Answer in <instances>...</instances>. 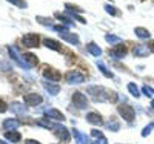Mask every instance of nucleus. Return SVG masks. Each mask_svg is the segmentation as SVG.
<instances>
[{
	"mask_svg": "<svg viewBox=\"0 0 154 144\" xmlns=\"http://www.w3.org/2000/svg\"><path fill=\"white\" fill-rule=\"evenodd\" d=\"M25 144H40V143L35 141V140H26V141H25Z\"/></svg>",
	"mask_w": 154,
	"mask_h": 144,
	"instance_id": "ea45409f",
	"label": "nucleus"
},
{
	"mask_svg": "<svg viewBox=\"0 0 154 144\" xmlns=\"http://www.w3.org/2000/svg\"><path fill=\"white\" fill-rule=\"evenodd\" d=\"M23 58H25V61H26L31 68L37 64V57H35V55H32V54H29V52H26V54L23 55Z\"/></svg>",
	"mask_w": 154,
	"mask_h": 144,
	"instance_id": "b1692460",
	"label": "nucleus"
},
{
	"mask_svg": "<svg viewBox=\"0 0 154 144\" xmlns=\"http://www.w3.org/2000/svg\"><path fill=\"white\" fill-rule=\"evenodd\" d=\"M37 124H38V126H42V127H46V129H51V130H56V135H57L63 143H68V141H69V134H68V129H66L65 126L56 124V123H51V121H48L46 118L38 120Z\"/></svg>",
	"mask_w": 154,
	"mask_h": 144,
	"instance_id": "f257e3e1",
	"label": "nucleus"
},
{
	"mask_svg": "<svg viewBox=\"0 0 154 144\" xmlns=\"http://www.w3.org/2000/svg\"><path fill=\"white\" fill-rule=\"evenodd\" d=\"M65 8H66V9H69V11H72V12H83V11H85V9H82V8H79V6L71 5V3H66V5H65Z\"/></svg>",
	"mask_w": 154,
	"mask_h": 144,
	"instance_id": "473e14b6",
	"label": "nucleus"
},
{
	"mask_svg": "<svg viewBox=\"0 0 154 144\" xmlns=\"http://www.w3.org/2000/svg\"><path fill=\"white\" fill-rule=\"evenodd\" d=\"M54 17L57 19V20H60V22H63L65 25H68V26H72L74 25V22L69 19V17H66V16H63V14H60V12H56L54 14Z\"/></svg>",
	"mask_w": 154,
	"mask_h": 144,
	"instance_id": "5701e85b",
	"label": "nucleus"
},
{
	"mask_svg": "<svg viewBox=\"0 0 154 144\" xmlns=\"http://www.w3.org/2000/svg\"><path fill=\"white\" fill-rule=\"evenodd\" d=\"M117 112H119L120 116H123V120H126L128 123L134 121V118H136V110H134V107L128 106V104H120V106L117 107Z\"/></svg>",
	"mask_w": 154,
	"mask_h": 144,
	"instance_id": "7ed1b4c3",
	"label": "nucleus"
},
{
	"mask_svg": "<svg viewBox=\"0 0 154 144\" xmlns=\"http://www.w3.org/2000/svg\"><path fill=\"white\" fill-rule=\"evenodd\" d=\"M72 135H74L77 144H88V143H89V138H88L86 135H83L82 132H79L77 129H72Z\"/></svg>",
	"mask_w": 154,
	"mask_h": 144,
	"instance_id": "2eb2a0df",
	"label": "nucleus"
},
{
	"mask_svg": "<svg viewBox=\"0 0 154 144\" xmlns=\"http://www.w3.org/2000/svg\"><path fill=\"white\" fill-rule=\"evenodd\" d=\"M105 40L109 43V45H114V43H122V38L117 37V35H105Z\"/></svg>",
	"mask_w": 154,
	"mask_h": 144,
	"instance_id": "c85d7f7f",
	"label": "nucleus"
},
{
	"mask_svg": "<svg viewBox=\"0 0 154 144\" xmlns=\"http://www.w3.org/2000/svg\"><path fill=\"white\" fill-rule=\"evenodd\" d=\"M53 29H54V31H57L59 34H62V32H66V31H68V28H66L65 25H54V26H53Z\"/></svg>",
	"mask_w": 154,
	"mask_h": 144,
	"instance_id": "2f4dec72",
	"label": "nucleus"
},
{
	"mask_svg": "<svg viewBox=\"0 0 154 144\" xmlns=\"http://www.w3.org/2000/svg\"><path fill=\"white\" fill-rule=\"evenodd\" d=\"M8 52H9V57H11L12 60H14L20 68H23V69H31L29 64H28L26 61H25V60L19 55V51H17V48H16V46H8Z\"/></svg>",
	"mask_w": 154,
	"mask_h": 144,
	"instance_id": "39448f33",
	"label": "nucleus"
},
{
	"mask_svg": "<svg viewBox=\"0 0 154 144\" xmlns=\"http://www.w3.org/2000/svg\"><path fill=\"white\" fill-rule=\"evenodd\" d=\"M5 138L12 143H19L22 140V135L19 132H16V130H8V132H5Z\"/></svg>",
	"mask_w": 154,
	"mask_h": 144,
	"instance_id": "412c9836",
	"label": "nucleus"
},
{
	"mask_svg": "<svg viewBox=\"0 0 154 144\" xmlns=\"http://www.w3.org/2000/svg\"><path fill=\"white\" fill-rule=\"evenodd\" d=\"M106 127L111 130V132H117V130L120 129V124H119L117 121H116L114 118H111V121H109V123H106Z\"/></svg>",
	"mask_w": 154,
	"mask_h": 144,
	"instance_id": "bb28decb",
	"label": "nucleus"
},
{
	"mask_svg": "<svg viewBox=\"0 0 154 144\" xmlns=\"http://www.w3.org/2000/svg\"><path fill=\"white\" fill-rule=\"evenodd\" d=\"M0 144H8V143H5V141H0Z\"/></svg>",
	"mask_w": 154,
	"mask_h": 144,
	"instance_id": "37998d69",
	"label": "nucleus"
},
{
	"mask_svg": "<svg viewBox=\"0 0 154 144\" xmlns=\"http://www.w3.org/2000/svg\"><path fill=\"white\" fill-rule=\"evenodd\" d=\"M105 11L108 12V14H111V16H117L119 14L117 9H116L114 6H111V5H105Z\"/></svg>",
	"mask_w": 154,
	"mask_h": 144,
	"instance_id": "72a5a7b5",
	"label": "nucleus"
},
{
	"mask_svg": "<svg viewBox=\"0 0 154 144\" xmlns=\"http://www.w3.org/2000/svg\"><path fill=\"white\" fill-rule=\"evenodd\" d=\"M86 49H88V52H89V54H91V55H94V57H100L102 55V49L94 43V42H91V43H88L86 45Z\"/></svg>",
	"mask_w": 154,
	"mask_h": 144,
	"instance_id": "a211bd4d",
	"label": "nucleus"
},
{
	"mask_svg": "<svg viewBox=\"0 0 154 144\" xmlns=\"http://www.w3.org/2000/svg\"><path fill=\"white\" fill-rule=\"evenodd\" d=\"M93 144H108V141H106V138H103V137H100L99 140H96Z\"/></svg>",
	"mask_w": 154,
	"mask_h": 144,
	"instance_id": "4c0bfd02",
	"label": "nucleus"
},
{
	"mask_svg": "<svg viewBox=\"0 0 154 144\" xmlns=\"http://www.w3.org/2000/svg\"><path fill=\"white\" fill-rule=\"evenodd\" d=\"M11 69H12V66H11V63H9V61H3V60H0V71L8 72V71H11Z\"/></svg>",
	"mask_w": 154,
	"mask_h": 144,
	"instance_id": "c756f323",
	"label": "nucleus"
},
{
	"mask_svg": "<svg viewBox=\"0 0 154 144\" xmlns=\"http://www.w3.org/2000/svg\"><path fill=\"white\" fill-rule=\"evenodd\" d=\"M151 129H152V123H151V124H148V126L142 130V137H148V135L151 134Z\"/></svg>",
	"mask_w": 154,
	"mask_h": 144,
	"instance_id": "c9c22d12",
	"label": "nucleus"
},
{
	"mask_svg": "<svg viewBox=\"0 0 154 144\" xmlns=\"http://www.w3.org/2000/svg\"><path fill=\"white\" fill-rule=\"evenodd\" d=\"M6 110H8L6 103H5L3 100H0V113H3V112H6Z\"/></svg>",
	"mask_w": 154,
	"mask_h": 144,
	"instance_id": "e433bc0d",
	"label": "nucleus"
},
{
	"mask_svg": "<svg viewBox=\"0 0 154 144\" xmlns=\"http://www.w3.org/2000/svg\"><path fill=\"white\" fill-rule=\"evenodd\" d=\"M142 92H143L146 97H152V95H154V89H151L149 86H143V87H142Z\"/></svg>",
	"mask_w": 154,
	"mask_h": 144,
	"instance_id": "f704fd0d",
	"label": "nucleus"
},
{
	"mask_svg": "<svg viewBox=\"0 0 154 144\" xmlns=\"http://www.w3.org/2000/svg\"><path fill=\"white\" fill-rule=\"evenodd\" d=\"M9 3H12V5H16V6H19V8H26L28 6V3L25 2V0H8Z\"/></svg>",
	"mask_w": 154,
	"mask_h": 144,
	"instance_id": "7c9ffc66",
	"label": "nucleus"
},
{
	"mask_svg": "<svg viewBox=\"0 0 154 144\" xmlns=\"http://www.w3.org/2000/svg\"><path fill=\"white\" fill-rule=\"evenodd\" d=\"M43 45L48 48V49H53V51H62V45L53 38H45L43 40Z\"/></svg>",
	"mask_w": 154,
	"mask_h": 144,
	"instance_id": "f3484780",
	"label": "nucleus"
},
{
	"mask_svg": "<svg viewBox=\"0 0 154 144\" xmlns=\"http://www.w3.org/2000/svg\"><path fill=\"white\" fill-rule=\"evenodd\" d=\"M43 77L49 81H60L62 78V74L59 71H56L54 68H49V66H43V71H42Z\"/></svg>",
	"mask_w": 154,
	"mask_h": 144,
	"instance_id": "6e6552de",
	"label": "nucleus"
},
{
	"mask_svg": "<svg viewBox=\"0 0 154 144\" xmlns=\"http://www.w3.org/2000/svg\"><path fill=\"white\" fill-rule=\"evenodd\" d=\"M65 80L68 84H82L85 81V75L80 74L79 71H69L65 75Z\"/></svg>",
	"mask_w": 154,
	"mask_h": 144,
	"instance_id": "423d86ee",
	"label": "nucleus"
},
{
	"mask_svg": "<svg viewBox=\"0 0 154 144\" xmlns=\"http://www.w3.org/2000/svg\"><path fill=\"white\" fill-rule=\"evenodd\" d=\"M71 100H72L74 106L77 109H86L88 107V100H86V97L82 92H74L72 97H71Z\"/></svg>",
	"mask_w": 154,
	"mask_h": 144,
	"instance_id": "1a4fd4ad",
	"label": "nucleus"
},
{
	"mask_svg": "<svg viewBox=\"0 0 154 144\" xmlns=\"http://www.w3.org/2000/svg\"><path fill=\"white\" fill-rule=\"evenodd\" d=\"M42 95H38V94H25L23 95V101L25 104H28V106H37V104H40L42 103Z\"/></svg>",
	"mask_w": 154,
	"mask_h": 144,
	"instance_id": "9d476101",
	"label": "nucleus"
},
{
	"mask_svg": "<svg viewBox=\"0 0 154 144\" xmlns=\"http://www.w3.org/2000/svg\"><path fill=\"white\" fill-rule=\"evenodd\" d=\"M86 121H88L89 124H94V126H102V124H103V121H102V116H100L99 113H96V112H89V113L86 115Z\"/></svg>",
	"mask_w": 154,
	"mask_h": 144,
	"instance_id": "ddd939ff",
	"label": "nucleus"
},
{
	"mask_svg": "<svg viewBox=\"0 0 154 144\" xmlns=\"http://www.w3.org/2000/svg\"><path fill=\"white\" fill-rule=\"evenodd\" d=\"M152 127H154V123H152Z\"/></svg>",
	"mask_w": 154,
	"mask_h": 144,
	"instance_id": "c03bdc74",
	"label": "nucleus"
},
{
	"mask_svg": "<svg viewBox=\"0 0 154 144\" xmlns=\"http://www.w3.org/2000/svg\"><path fill=\"white\" fill-rule=\"evenodd\" d=\"M22 43L25 48H37L38 43H40V37H38V34H25L22 37Z\"/></svg>",
	"mask_w": 154,
	"mask_h": 144,
	"instance_id": "0eeeda50",
	"label": "nucleus"
},
{
	"mask_svg": "<svg viewBox=\"0 0 154 144\" xmlns=\"http://www.w3.org/2000/svg\"><path fill=\"white\" fill-rule=\"evenodd\" d=\"M97 66H99V69L102 71V74H103L105 77H108V78H112V72H109L108 69H106V66L102 61H97Z\"/></svg>",
	"mask_w": 154,
	"mask_h": 144,
	"instance_id": "cd10ccee",
	"label": "nucleus"
},
{
	"mask_svg": "<svg viewBox=\"0 0 154 144\" xmlns=\"http://www.w3.org/2000/svg\"><path fill=\"white\" fill-rule=\"evenodd\" d=\"M19 126H20V123L17 120H12V118H8L3 121V129H6V130H16Z\"/></svg>",
	"mask_w": 154,
	"mask_h": 144,
	"instance_id": "4be33fe9",
	"label": "nucleus"
},
{
	"mask_svg": "<svg viewBox=\"0 0 154 144\" xmlns=\"http://www.w3.org/2000/svg\"><path fill=\"white\" fill-rule=\"evenodd\" d=\"M148 48H149V51H151V52H154V40L148 45Z\"/></svg>",
	"mask_w": 154,
	"mask_h": 144,
	"instance_id": "a19ab883",
	"label": "nucleus"
},
{
	"mask_svg": "<svg viewBox=\"0 0 154 144\" xmlns=\"http://www.w3.org/2000/svg\"><path fill=\"white\" fill-rule=\"evenodd\" d=\"M151 107H152V110H154V100L151 101Z\"/></svg>",
	"mask_w": 154,
	"mask_h": 144,
	"instance_id": "79ce46f5",
	"label": "nucleus"
},
{
	"mask_svg": "<svg viewBox=\"0 0 154 144\" xmlns=\"http://www.w3.org/2000/svg\"><path fill=\"white\" fill-rule=\"evenodd\" d=\"M59 35L63 38V40H66L68 43H71V45H79V37H77V34H72V32L66 31V32H62Z\"/></svg>",
	"mask_w": 154,
	"mask_h": 144,
	"instance_id": "4468645a",
	"label": "nucleus"
},
{
	"mask_svg": "<svg viewBox=\"0 0 154 144\" xmlns=\"http://www.w3.org/2000/svg\"><path fill=\"white\" fill-rule=\"evenodd\" d=\"M109 57L111 58H114V60H122L126 54H128V49H126V46L123 45V43H117L116 46H112L111 49H109Z\"/></svg>",
	"mask_w": 154,
	"mask_h": 144,
	"instance_id": "20e7f679",
	"label": "nucleus"
},
{
	"mask_svg": "<svg viewBox=\"0 0 154 144\" xmlns=\"http://www.w3.org/2000/svg\"><path fill=\"white\" fill-rule=\"evenodd\" d=\"M128 90L131 92V95L134 97V98H139L140 97V92H139V87L134 84V83H128Z\"/></svg>",
	"mask_w": 154,
	"mask_h": 144,
	"instance_id": "a878e982",
	"label": "nucleus"
},
{
	"mask_svg": "<svg viewBox=\"0 0 154 144\" xmlns=\"http://www.w3.org/2000/svg\"><path fill=\"white\" fill-rule=\"evenodd\" d=\"M133 52H134V55H136V57H148L151 51H149V48H148L146 45L139 43V45H136V46H134Z\"/></svg>",
	"mask_w": 154,
	"mask_h": 144,
	"instance_id": "f8f14e48",
	"label": "nucleus"
},
{
	"mask_svg": "<svg viewBox=\"0 0 154 144\" xmlns=\"http://www.w3.org/2000/svg\"><path fill=\"white\" fill-rule=\"evenodd\" d=\"M11 109H12V112L17 113V115H25L28 112V109L25 107V104H22V103H12Z\"/></svg>",
	"mask_w": 154,
	"mask_h": 144,
	"instance_id": "aec40b11",
	"label": "nucleus"
},
{
	"mask_svg": "<svg viewBox=\"0 0 154 144\" xmlns=\"http://www.w3.org/2000/svg\"><path fill=\"white\" fill-rule=\"evenodd\" d=\"M43 87H45L46 92H49V95H57V94L60 92V86H59V84H53V83L45 81V83H43Z\"/></svg>",
	"mask_w": 154,
	"mask_h": 144,
	"instance_id": "dca6fc26",
	"label": "nucleus"
},
{
	"mask_svg": "<svg viewBox=\"0 0 154 144\" xmlns=\"http://www.w3.org/2000/svg\"><path fill=\"white\" fill-rule=\"evenodd\" d=\"M38 23H40V25H43V26H51V28H53V20H51V19H48V17H42V16H37V19H35Z\"/></svg>",
	"mask_w": 154,
	"mask_h": 144,
	"instance_id": "393cba45",
	"label": "nucleus"
},
{
	"mask_svg": "<svg viewBox=\"0 0 154 144\" xmlns=\"http://www.w3.org/2000/svg\"><path fill=\"white\" fill-rule=\"evenodd\" d=\"M134 34H136L139 38H142V40H148V38L151 37V32H149L146 28H140V26L134 29Z\"/></svg>",
	"mask_w": 154,
	"mask_h": 144,
	"instance_id": "6ab92c4d",
	"label": "nucleus"
},
{
	"mask_svg": "<svg viewBox=\"0 0 154 144\" xmlns=\"http://www.w3.org/2000/svg\"><path fill=\"white\" fill-rule=\"evenodd\" d=\"M91 135L96 137V138H100L102 137V132H100V130H97V129H94V130H91Z\"/></svg>",
	"mask_w": 154,
	"mask_h": 144,
	"instance_id": "58836bf2",
	"label": "nucleus"
},
{
	"mask_svg": "<svg viewBox=\"0 0 154 144\" xmlns=\"http://www.w3.org/2000/svg\"><path fill=\"white\" fill-rule=\"evenodd\" d=\"M43 112H45V115H46V116H49L51 120H56V121H63V120H65V115H63L62 112H59L57 109L46 107Z\"/></svg>",
	"mask_w": 154,
	"mask_h": 144,
	"instance_id": "9b49d317",
	"label": "nucleus"
},
{
	"mask_svg": "<svg viewBox=\"0 0 154 144\" xmlns=\"http://www.w3.org/2000/svg\"><path fill=\"white\" fill-rule=\"evenodd\" d=\"M86 90H88V94H89V95H93V98H94L96 101H106V100H109L108 97H105V95H109V94L106 92L103 87H99V86H89Z\"/></svg>",
	"mask_w": 154,
	"mask_h": 144,
	"instance_id": "f03ea898",
	"label": "nucleus"
}]
</instances>
